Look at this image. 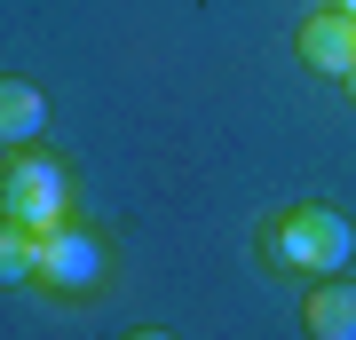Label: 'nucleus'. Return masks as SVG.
Segmentation results:
<instances>
[{
    "label": "nucleus",
    "instance_id": "nucleus-10",
    "mask_svg": "<svg viewBox=\"0 0 356 340\" xmlns=\"http://www.w3.org/2000/svg\"><path fill=\"white\" fill-rule=\"evenodd\" d=\"M341 88H348V95H356V72H348V79H341Z\"/></svg>",
    "mask_w": 356,
    "mask_h": 340
},
{
    "label": "nucleus",
    "instance_id": "nucleus-7",
    "mask_svg": "<svg viewBox=\"0 0 356 340\" xmlns=\"http://www.w3.org/2000/svg\"><path fill=\"white\" fill-rule=\"evenodd\" d=\"M0 285H40V229L0 222Z\"/></svg>",
    "mask_w": 356,
    "mask_h": 340
},
{
    "label": "nucleus",
    "instance_id": "nucleus-4",
    "mask_svg": "<svg viewBox=\"0 0 356 340\" xmlns=\"http://www.w3.org/2000/svg\"><path fill=\"white\" fill-rule=\"evenodd\" d=\"M293 48H301V63H309V72L348 79V72H356V16H348V8H317V16H301Z\"/></svg>",
    "mask_w": 356,
    "mask_h": 340
},
{
    "label": "nucleus",
    "instance_id": "nucleus-3",
    "mask_svg": "<svg viewBox=\"0 0 356 340\" xmlns=\"http://www.w3.org/2000/svg\"><path fill=\"white\" fill-rule=\"evenodd\" d=\"M103 277H111V253H103L95 229H48L40 238V285L48 293H95Z\"/></svg>",
    "mask_w": 356,
    "mask_h": 340
},
{
    "label": "nucleus",
    "instance_id": "nucleus-8",
    "mask_svg": "<svg viewBox=\"0 0 356 340\" xmlns=\"http://www.w3.org/2000/svg\"><path fill=\"white\" fill-rule=\"evenodd\" d=\"M127 340H175V332H151V325H143V332H127Z\"/></svg>",
    "mask_w": 356,
    "mask_h": 340
},
{
    "label": "nucleus",
    "instance_id": "nucleus-5",
    "mask_svg": "<svg viewBox=\"0 0 356 340\" xmlns=\"http://www.w3.org/2000/svg\"><path fill=\"white\" fill-rule=\"evenodd\" d=\"M301 325H309V340H356V285H341V277H325L317 293H309Z\"/></svg>",
    "mask_w": 356,
    "mask_h": 340
},
{
    "label": "nucleus",
    "instance_id": "nucleus-6",
    "mask_svg": "<svg viewBox=\"0 0 356 340\" xmlns=\"http://www.w3.org/2000/svg\"><path fill=\"white\" fill-rule=\"evenodd\" d=\"M48 127V103H40L32 79H0V135H8V151H24V143Z\"/></svg>",
    "mask_w": 356,
    "mask_h": 340
},
{
    "label": "nucleus",
    "instance_id": "nucleus-1",
    "mask_svg": "<svg viewBox=\"0 0 356 340\" xmlns=\"http://www.w3.org/2000/svg\"><path fill=\"white\" fill-rule=\"evenodd\" d=\"M348 253H356V229L332 214V206H317V198H301V206H285V214L261 222V261L269 269H317V277H341Z\"/></svg>",
    "mask_w": 356,
    "mask_h": 340
},
{
    "label": "nucleus",
    "instance_id": "nucleus-9",
    "mask_svg": "<svg viewBox=\"0 0 356 340\" xmlns=\"http://www.w3.org/2000/svg\"><path fill=\"white\" fill-rule=\"evenodd\" d=\"M332 8H348V16H356V0H332Z\"/></svg>",
    "mask_w": 356,
    "mask_h": 340
},
{
    "label": "nucleus",
    "instance_id": "nucleus-2",
    "mask_svg": "<svg viewBox=\"0 0 356 340\" xmlns=\"http://www.w3.org/2000/svg\"><path fill=\"white\" fill-rule=\"evenodd\" d=\"M0 222H24V229H64L72 222V182L56 159H40L32 143L24 151H8V166H0Z\"/></svg>",
    "mask_w": 356,
    "mask_h": 340
}]
</instances>
